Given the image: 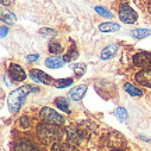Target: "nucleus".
<instances>
[{"label": "nucleus", "instance_id": "f257e3e1", "mask_svg": "<svg viewBox=\"0 0 151 151\" xmlns=\"http://www.w3.org/2000/svg\"><path fill=\"white\" fill-rule=\"evenodd\" d=\"M37 134L43 144H56L62 136V132L56 124L42 123L41 126H38Z\"/></svg>", "mask_w": 151, "mask_h": 151}, {"label": "nucleus", "instance_id": "f03ea898", "mask_svg": "<svg viewBox=\"0 0 151 151\" xmlns=\"http://www.w3.org/2000/svg\"><path fill=\"white\" fill-rule=\"evenodd\" d=\"M31 91H35V90H32L29 86H24L18 90H14L13 92H10V95L7 98V104H9V108H10L11 112H17L20 109L22 101L25 99V97Z\"/></svg>", "mask_w": 151, "mask_h": 151}, {"label": "nucleus", "instance_id": "7ed1b4c3", "mask_svg": "<svg viewBox=\"0 0 151 151\" xmlns=\"http://www.w3.org/2000/svg\"><path fill=\"white\" fill-rule=\"evenodd\" d=\"M41 119H42L45 123H50V124H56V126H59V124L63 123V116L59 115V113L53 111L52 108H43L41 111Z\"/></svg>", "mask_w": 151, "mask_h": 151}, {"label": "nucleus", "instance_id": "20e7f679", "mask_svg": "<svg viewBox=\"0 0 151 151\" xmlns=\"http://www.w3.org/2000/svg\"><path fill=\"white\" fill-rule=\"evenodd\" d=\"M119 18L123 22H126V24H133L137 20V14L127 4H122L119 7Z\"/></svg>", "mask_w": 151, "mask_h": 151}, {"label": "nucleus", "instance_id": "39448f33", "mask_svg": "<svg viewBox=\"0 0 151 151\" xmlns=\"http://www.w3.org/2000/svg\"><path fill=\"white\" fill-rule=\"evenodd\" d=\"M133 62L136 66H140V67H151V53L150 52H139L133 56Z\"/></svg>", "mask_w": 151, "mask_h": 151}, {"label": "nucleus", "instance_id": "423d86ee", "mask_svg": "<svg viewBox=\"0 0 151 151\" xmlns=\"http://www.w3.org/2000/svg\"><path fill=\"white\" fill-rule=\"evenodd\" d=\"M9 76L11 77V80L13 81H22L25 80V77H27V74H25V71L22 70V67H20L18 65H10V67H9Z\"/></svg>", "mask_w": 151, "mask_h": 151}, {"label": "nucleus", "instance_id": "0eeeda50", "mask_svg": "<svg viewBox=\"0 0 151 151\" xmlns=\"http://www.w3.org/2000/svg\"><path fill=\"white\" fill-rule=\"evenodd\" d=\"M29 77L32 78V80L38 81V83H42V84H52L55 83L52 80V77H49L46 73H43L41 70H37V69H34V70L29 71Z\"/></svg>", "mask_w": 151, "mask_h": 151}, {"label": "nucleus", "instance_id": "6e6552de", "mask_svg": "<svg viewBox=\"0 0 151 151\" xmlns=\"http://www.w3.org/2000/svg\"><path fill=\"white\" fill-rule=\"evenodd\" d=\"M136 81H137L140 86L151 88V69H146V70L139 71V73L136 74Z\"/></svg>", "mask_w": 151, "mask_h": 151}, {"label": "nucleus", "instance_id": "1a4fd4ad", "mask_svg": "<svg viewBox=\"0 0 151 151\" xmlns=\"http://www.w3.org/2000/svg\"><path fill=\"white\" fill-rule=\"evenodd\" d=\"M14 151H38L35 144H32L29 140H18L14 144Z\"/></svg>", "mask_w": 151, "mask_h": 151}, {"label": "nucleus", "instance_id": "9d476101", "mask_svg": "<svg viewBox=\"0 0 151 151\" xmlns=\"http://www.w3.org/2000/svg\"><path fill=\"white\" fill-rule=\"evenodd\" d=\"M86 92H87V86H78V87H74L73 90L69 91V97H70L73 101H80L81 98L84 97Z\"/></svg>", "mask_w": 151, "mask_h": 151}, {"label": "nucleus", "instance_id": "9b49d317", "mask_svg": "<svg viewBox=\"0 0 151 151\" xmlns=\"http://www.w3.org/2000/svg\"><path fill=\"white\" fill-rule=\"evenodd\" d=\"M45 65L48 66L49 69H59L65 65V59L60 58V56H52V58H48L45 60Z\"/></svg>", "mask_w": 151, "mask_h": 151}, {"label": "nucleus", "instance_id": "f8f14e48", "mask_svg": "<svg viewBox=\"0 0 151 151\" xmlns=\"http://www.w3.org/2000/svg\"><path fill=\"white\" fill-rule=\"evenodd\" d=\"M67 140L70 141V143H73V144H78V143H81V133H80V130L73 129V127L67 129Z\"/></svg>", "mask_w": 151, "mask_h": 151}, {"label": "nucleus", "instance_id": "ddd939ff", "mask_svg": "<svg viewBox=\"0 0 151 151\" xmlns=\"http://www.w3.org/2000/svg\"><path fill=\"white\" fill-rule=\"evenodd\" d=\"M116 52H118V46H116V45H109V46H106V48L101 52V59H104V60L111 59L112 56L116 55Z\"/></svg>", "mask_w": 151, "mask_h": 151}, {"label": "nucleus", "instance_id": "4468645a", "mask_svg": "<svg viewBox=\"0 0 151 151\" xmlns=\"http://www.w3.org/2000/svg\"><path fill=\"white\" fill-rule=\"evenodd\" d=\"M119 29H120V27L115 22H104L99 25V31H102V32H115Z\"/></svg>", "mask_w": 151, "mask_h": 151}, {"label": "nucleus", "instance_id": "2eb2a0df", "mask_svg": "<svg viewBox=\"0 0 151 151\" xmlns=\"http://www.w3.org/2000/svg\"><path fill=\"white\" fill-rule=\"evenodd\" d=\"M52 151H78L74 146H70L67 143H56L52 146Z\"/></svg>", "mask_w": 151, "mask_h": 151}, {"label": "nucleus", "instance_id": "dca6fc26", "mask_svg": "<svg viewBox=\"0 0 151 151\" xmlns=\"http://www.w3.org/2000/svg\"><path fill=\"white\" fill-rule=\"evenodd\" d=\"M151 34L150 29H144V28H137V29H133L132 31V37L136 38V39H143V38L148 37Z\"/></svg>", "mask_w": 151, "mask_h": 151}, {"label": "nucleus", "instance_id": "f3484780", "mask_svg": "<svg viewBox=\"0 0 151 151\" xmlns=\"http://www.w3.org/2000/svg\"><path fill=\"white\" fill-rule=\"evenodd\" d=\"M55 105L58 106L59 109H62V111H65V112H70V109H69V102H67V99L63 97L60 98H56V101H55Z\"/></svg>", "mask_w": 151, "mask_h": 151}, {"label": "nucleus", "instance_id": "a211bd4d", "mask_svg": "<svg viewBox=\"0 0 151 151\" xmlns=\"http://www.w3.org/2000/svg\"><path fill=\"white\" fill-rule=\"evenodd\" d=\"M49 52H52L53 55H59L63 52V46L58 41H50L49 42Z\"/></svg>", "mask_w": 151, "mask_h": 151}, {"label": "nucleus", "instance_id": "6ab92c4d", "mask_svg": "<svg viewBox=\"0 0 151 151\" xmlns=\"http://www.w3.org/2000/svg\"><path fill=\"white\" fill-rule=\"evenodd\" d=\"M124 90H126V92H129L132 97H140L141 95V90H139L137 87L132 86V84H124Z\"/></svg>", "mask_w": 151, "mask_h": 151}, {"label": "nucleus", "instance_id": "aec40b11", "mask_svg": "<svg viewBox=\"0 0 151 151\" xmlns=\"http://www.w3.org/2000/svg\"><path fill=\"white\" fill-rule=\"evenodd\" d=\"M1 20L4 22H7V24H14L16 22V16L13 14V13H10V11H3L1 13Z\"/></svg>", "mask_w": 151, "mask_h": 151}, {"label": "nucleus", "instance_id": "412c9836", "mask_svg": "<svg viewBox=\"0 0 151 151\" xmlns=\"http://www.w3.org/2000/svg\"><path fill=\"white\" fill-rule=\"evenodd\" d=\"M71 69L76 71L77 77H81L86 71V65L84 63H74V65H71Z\"/></svg>", "mask_w": 151, "mask_h": 151}, {"label": "nucleus", "instance_id": "4be33fe9", "mask_svg": "<svg viewBox=\"0 0 151 151\" xmlns=\"http://www.w3.org/2000/svg\"><path fill=\"white\" fill-rule=\"evenodd\" d=\"M73 80L71 78H60V80H55V87L56 88H63V87L71 86Z\"/></svg>", "mask_w": 151, "mask_h": 151}, {"label": "nucleus", "instance_id": "5701e85b", "mask_svg": "<svg viewBox=\"0 0 151 151\" xmlns=\"http://www.w3.org/2000/svg\"><path fill=\"white\" fill-rule=\"evenodd\" d=\"M113 115H115L116 118H119L120 120H124V119H127V112H126V109L122 108V106H119V108L115 109V111H113Z\"/></svg>", "mask_w": 151, "mask_h": 151}, {"label": "nucleus", "instance_id": "b1692460", "mask_svg": "<svg viewBox=\"0 0 151 151\" xmlns=\"http://www.w3.org/2000/svg\"><path fill=\"white\" fill-rule=\"evenodd\" d=\"M39 34H41L42 37H46V38L56 37V31L50 29V28H41V29H39Z\"/></svg>", "mask_w": 151, "mask_h": 151}, {"label": "nucleus", "instance_id": "393cba45", "mask_svg": "<svg viewBox=\"0 0 151 151\" xmlns=\"http://www.w3.org/2000/svg\"><path fill=\"white\" fill-rule=\"evenodd\" d=\"M77 55H78V53H77V50H76V46H74V48L70 49V52L66 55L63 59H65V62H71L73 59H76V58H77Z\"/></svg>", "mask_w": 151, "mask_h": 151}, {"label": "nucleus", "instance_id": "a878e982", "mask_svg": "<svg viewBox=\"0 0 151 151\" xmlns=\"http://www.w3.org/2000/svg\"><path fill=\"white\" fill-rule=\"evenodd\" d=\"M95 11H97L98 14L104 16V17H112V14H111L108 10H105L104 7H101V6H97V7H95Z\"/></svg>", "mask_w": 151, "mask_h": 151}, {"label": "nucleus", "instance_id": "bb28decb", "mask_svg": "<svg viewBox=\"0 0 151 151\" xmlns=\"http://www.w3.org/2000/svg\"><path fill=\"white\" fill-rule=\"evenodd\" d=\"M20 122H21L22 127H28V126H29V119H28L27 116H22V118L20 119Z\"/></svg>", "mask_w": 151, "mask_h": 151}, {"label": "nucleus", "instance_id": "cd10ccee", "mask_svg": "<svg viewBox=\"0 0 151 151\" xmlns=\"http://www.w3.org/2000/svg\"><path fill=\"white\" fill-rule=\"evenodd\" d=\"M27 60L28 62H35V60H38V55H29V56H27Z\"/></svg>", "mask_w": 151, "mask_h": 151}, {"label": "nucleus", "instance_id": "c85d7f7f", "mask_svg": "<svg viewBox=\"0 0 151 151\" xmlns=\"http://www.w3.org/2000/svg\"><path fill=\"white\" fill-rule=\"evenodd\" d=\"M13 3H14V0H1V4L7 6V7H9V6H11Z\"/></svg>", "mask_w": 151, "mask_h": 151}, {"label": "nucleus", "instance_id": "c756f323", "mask_svg": "<svg viewBox=\"0 0 151 151\" xmlns=\"http://www.w3.org/2000/svg\"><path fill=\"white\" fill-rule=\"evenodd\" d=\"M6 34H7V27H6V25H3V27H1V38H4Z\"/></svg>", "mask_w": 151, "mask_h": 151}, {"label": "nucleus", "instance_id": "7c9ffc66", "mask_svg": "<svg viewBox=\"0 0 151 151\" xmlns=\"http://www.w3.org/2000/svg\"><path fill=\"white\" fill-rule=\"evenodd\" d=\"M147 10H148V13L151 14V0H148V1H147Z\"/></svg>", "mask_w": 151, "mask_h": 151}, {"label": "nucleus", "instance_id": "2f4dec72", "mask_svg": "<svg viewBox=\"0 0 151 151\" xmlns=\"http://www.w3.org/2000/svg\"><path fill=\"white\" fill-rule=\"evenodd\" d=\"M113 151H120V150H113Z\"/></svg>", "mask_w": 151, "mask_h": 151}]
</instances>
